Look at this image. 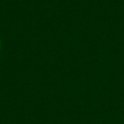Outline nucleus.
I'll return each instance as SVG.
<instances>
[{
    "instance_id": "obj_1",
    "label": "nucleus",
    "mask_w": 124,
    "mask_h": 124,
    "mask_svg": "<svg viewBox=\"0 0 124 124\" xmlns=\"http://www.w3.org/2000/svg\"><path fill=\"white\" fill-rule=\"evenodd\" d=\"M0 46H1V44H0Z\"/></svg>"
}]
</instances>
